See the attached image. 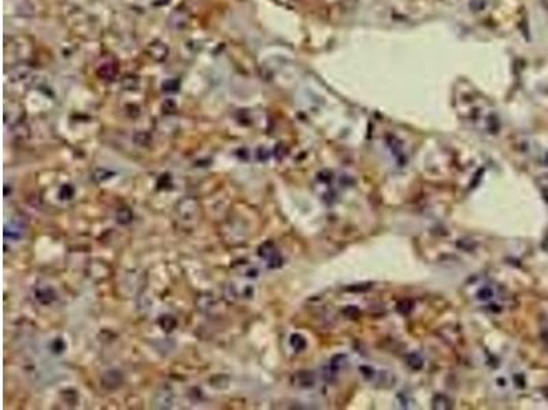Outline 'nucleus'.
Segmentation results:
<instances>
[{"label": "nucleus", "mask_w": 548, "mask_h": 410, "mask_svg": "<svg viewBox=\"0 0 548 410\" xmlns=\"http://www.w3.org/2000/svg\"><path fill=\"white\" fill-rule=\"evenodd\" d=\"M178 87H180V81L176 78L163 82V90L165 92H177Z\"/></svg>", "instance_id": "obj_10"}, {"label": "nucleus", "mask_w": 548, "mask_h": 410, "mask_svg": "<svg viewBox=\"0 0 548 410\" xmlns=\"http://www.w3.org/2000/svg\"><path fill=\"white\" fill-rule=\"evenodd\" d=\"M359 372H360V375H362V377L365 379L366 382L374 383L378 369H376V368H373V366H370V365H362L359 368Z\"/></svg>", "instance_id": "obj_7"}, {"label": "nucleus", "mask_w": 548, "mask_h": 410, "mask_svg": "<svg viewBox=\"0 0 548 410\" xmlns=\"http://www.w3.org/2000/svg\"><path fill=\"white\" fill-rule=\"evenodd\" d=\"M116 73H118V67L114 62H106L103 65L99 66L98 69V76L102 78V80H114L116 77Z\"/></svg>", "instance_id": "obj_6"}, {"label": "nucleus", "mask_w": 548, "mask_h": 410, "mask_svg": "<svg viewBox=\"0 0 548 410\" xmlns=\"http://www.w3.org/2000/svg\"><path fill=\"white\" fill-rule=\"evenodd\" d=\"M148 54L156 62H163L169 56V47L162 41H152L148 45Z\"/></svg>", "instance_id": "obj_2"}, {"label": "nucleus", "mask_w": 548, "mask_h": 410, "mask_svg": "<svg viewBox=\"0 0 548 410\" xmlns=\"http://www.w3.org/2000/svg\"><path fill=\"white\" fill-rule=\"evenodd\" d=\"M189 21L188 14L183 10H177L173 12L170 18H169V25L172 29H176V30H181L184 27H187Z\"/></svg>", "instance_id": "obj_4"}, {"label": "nucleus", "mask_w": 548, "mask_h": 410, "mask_svg": "<svg viewBox=\"0 0 548 410\" xmlns=\"http://www.w3.org/2000/svg\"><path fill=\"white\" fill-rule=\"evenodd\" d=\"M474 287L476 290L471 293V297L474 298V301L477 302H481V304H488V302H492L495 298H498V286L492 282H481L478 283L476 282L474 283Z\"/></svg>", "instance_id": "obj_1"}, {"label": "nucleus", "mask_w": 548, "mask_h": 410, "mask_svg": "<svg viewBox=\"0 0 548 410\" xmlns=\"http://www.w3.org/2000/svg\"><path fill=\"white\" fill-rule=\"evenodd\" d=\"M30 76H32V70L26 65L14 66V67H11V70L8 71V78L12 82L23 81V80H26Z\"/></svg>", "instance_id": "obj_5"}, {"label": "nucleus", "mask_w": 548, "mask_h": 410, "mask_svg": "<svg viewBox=\"0 0 548 410\" xmlns=\"http://www.w3.org/2000/svg\"><path fill=\"white\" fill-rule=\"evenodd\" d=\"M170 0H152L154 5H166Z\"/></svg>", "instance_id": "obj_11"}, {"label": "nucleus", "mask_w": 548, "mask_h": 410, "mask_svg": "<svg viewBox=\"0 0 548 410\" xmlns=\"http://www.w3.org/2000/svg\"><path fill=\"white\" fill-rule=\"evenodd\" d=\"M438 397L440 399V402L433 399V408L435 409H449L451 408V402H449V399L447 397H444V395H438Z\"/></svg>", "instance_id": "obj_9"}, {"label": "nucleus", "mask_w": 548, "mask_h": 410, "mask_svg": "<svg viewBox=\"0 0 548 410\" xmlns=\"http://www.w3.org/2000/svg\"><path fill=\"white\" fill-rule=\"evenodd\" d=\"M407 365L411 369L418 371V369H421L422 366H424V360H422V357L418 353H411V354L407 355Z\"/></svg>", "instance_id": "obj_8"}, {"label": "nucleus", "mask_w": 548, "mask_h": 410, "mask_svg": "<svg viewBox=\"0 0 548 410\" xmlns=\"http://www.w3.org/2000/svg\"><path fill=\"white\" fill-rule=\"evenodd\" d=\"M348 366V357L345 354H337L333 357L330 362H329V366H328V373L329 376L333 377L338 375L340 372H343L345 368Z\"/></svg>", "instance_id": "obj_3"}]
</instances>
